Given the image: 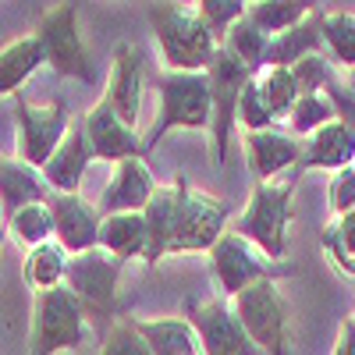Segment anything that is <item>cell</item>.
I'll return each mask as SVG.
<instances>
[{"label": "cell", "instance_id": "1", "mask_svg": "<svg viewBox=\"0 0 355 355\" xmlns=\"http://www.w3.org/2000/svg\"><path fill=\"white\" fill-rule=\"evenodd\" d=\"M295 189H299V171L288 182H252V196L242 217L231 224L234 234L249 239L274 263H281L288 252V227L295 220Z\"/></svg>", "mask_w": 355, "mask_h": 355}, {"label": "cell", "instance_id": "2", "mask_svg": "<svg viewBox=\"0 0 355 355\" xmlns=\"http://www.w3.org/2000/svg\"><path fill=\"white\" fill-rule=\"evenodd\" d=\"M157 89H160V107L150 135H146V153L171 132H210L214 93L206 71H164Z\"/></svg>", "mask_w": 355, "mask_h": 355}, {"label": "cell", "instance_id": "3", "mask_svg": "<svg viewBox=\"0 0 355 355\" xmlns=\"http://www.w3.org/2000/svg\"><path fill=\"white\" fill-rule=\"evenodd\" d=\"M150 25L160 43V57L167 71H206L220 40L206 28L196 4H153Z\"/></svg>", "mask_w": 355, "mask_h": 355}, {"label": "cell", "instance_id": "4", "mask_svg": "<svg viewBox=\"0 0 355 355\" xmlns=\"http://www.w3.org/2000/svg\"><path fill=\"white\" fill-rule=\"evenodd\" d=\"M89 338H93V316L64 284L36 295L28 355H57L68 348H82Z\"/></svg>", "mask_w": 355, "mask_h": 355}, {"label": "cell", "instance_id": "5", "mask_svg": "<svg viewBox=\"0 0 355 355\" xmlns=\"http://www.w3.org/2000/svg\"><path fill=\"white\" fill-rule=\"evenodd\" d=\"M206 256H210V274H214L220 299H234V295H242L245 288H252L259 281H277V277L295 274L291 263H274L270 256H263L249 239L234 234L231 227L220 234V242Z\"/></svg>", "mask_w": 355, "mask_h": 355}, {"label": "cell", "instance_id": "6", "mask_svg": "<svg viewBox=\"0 0 355 355\" xmlns=\"http://www.w3.org/2000/svg\"><path fill=\"white\" fill-rule=\"evenodd\" d=\"M210 93H214V121H210V164L217 171H224L227 164V142H231V128L239 121V100H242V89L259 75L252 68H245L239 57H234L224 43L217 46L210 68Z\"/></svg>", "mask_w": 355, "mask_h": 355}, {"label": "cell", "instance_id": "7", "mask_svg": "<svg viewBox=\"0 0 355 355\" xmlns=\"http://www.w3.org/2000/svg\"><path fill=\"white\" fill-rule=\"evenodd\" d=\"M231 309L263 355H288V302L277 281H259L231 299Z\"/></svg>", "mask_w": 355, "mask_h": 355}, {"label": "cell", "instance_id": "8", "mask_svg": "<svg viewBox=\"0 0 355 355\" xmlns=\"http://www.w3.org/2000/svg\"><path fill=\"white\" fill-rule=\"evenodd\" d=\"M68 128H71V117L61 100L36 107V103L15 96V153L28 167L43 171L46 160L57 153V146L64 142Z\"/></svg>", "mask_w": 355, "mask_h": 355}, {"label": "cell", "instance_id": "9", "mask_svg": "<svg viewBox=\"0 0 355 355\" xmlns=\"http://www.w3.org/2000/svg\"><path fill=\"white\" fill-rule=\"evenodd\" d=\"M125 263L110 256L107 249H89L82 256L68 259V274H64V288L89 309L93 323L114 316L117 309V281H121Z\"/></svg>", "mask_w": 355, "mask_h": 355}, {"label": "cell", "instance_id": "10", "mask_svg": "<svg viewBox=\"0 0 355 355\" xmlns=\"http://www.w3.org/2000/svg\"><path fill=\"white\" fill-rule=\"evenodd\" d=\"M36 40L43 46V57L50 71H57L61 78H78V82H93V61L85 53L82 33H78V8L75 4H57L43 15Z\"/></svg>", "mask_w": 355, "mask_h": 355}, {"label": "cell", "instance_id": "11", "mask_svg": "<svg viewBox=\"0 0 355 355\" xmlns=\"http://www.w3.org/2000/svg\"><path fill=\"white\" fill-rule=\"evenodd\" d=\"M185 320L192 323L202 355H263L239 323L234 309L227 306V299H220V295H214V299H189Z\"/></svg>", "mask_w": 355, "mask_h": 355}, {"label": "cell", "instance_id": "12", "mask_svg": "<svg viewBox=\"0 0 355 355\" xmlns=\"http://www.w3.org/2000/svg\"><path fill=\"white\" fill-rule=\"evenodd\" d=\"M224 231H227V202L185 185L182 210H178V224H174V239H171V252L167 256L210 252L220 242Z\"/></svg>", "mask_w": 355, "mask_h": 355}, {"label": "cell", "instance_id": "13", "mask_svg": "<svg viewBox=\"0 0 355 355\" xmlns=\"http://www.w3.org/2000/svg\"><path fill=\"white\" fill-rule=\"evenodd\" d=\"M50 214H53V242L68 256H82L89 249H100V224L103 214L93 202H85L78 192H50Z\"/></svg>", "mask_w": 355, "mask_h": 355}, {"label": "cell", "instance_id": "14", "mask_svg": "<svg viewBox=\"0 0 355 355\" xmlns=\"http://www.w3.org/2000/svg\"><path fill=\"white\" fill-rule=\"evenodd\" d=\"M89 146H93V157L103 164H121V160H146V139L135 135V128H128L117 110L107 103V96L82 117Z\"/></svg>", "mask_w": 355, "mask_h": 355}, {"label": "cell", "instance_id": "15", "mask_svg": "<svg viewBox=\"0 0 355 355\" xmlns=\"http://www.w3.org/2000/svg\"><path fill=\"white\" fill-rule=\"evenodd\" d=\"M142 89H146V61L135 43H117L114 46V64L107 82V103L117 110V117L135 128L142 114Z\"/></svg>", "mask_w": 355, "mask_h": 355}, {"label": "cell", "instance_id": "16", "mask_svg": "<svg viewBox=\"0 0 355 355\" xmlns=\"http://www.w3.org/2000/svg\"><path fill=\"white\" fill-rule=\"evenodd\" d=\"M157 189L160 185L150 174V167H146V160H121V164H114V174H110L100 202H96V210L103 217H110V214H142Z\"/></svg>", "mask_w": 355, "mask_h": 355}, {"label": "cell", "instance_id": "17", "mask_svg": "<svg viewBox=\"0 0 355 355\" xmlns=\"http://www.w3.org/2000/svg\"><path fill=\"white\" fill-rule=\"evenodd\" d=\"M93 160H96V157H93V146H89L85 125H82V121H71L64 142L57 146V153H53V157L46 160V167H43L46 189H50V192H64V196L78 192L82 178H85V171H89V164H93Z\"/></svg>", "mask_w": 355, "mask_h": 355}, {"label": "cell", "instance_id": "18", "mask_svg": "<svg viewBox=\"0 0 355 355\" xmlns=\"http://www.w3.org/2000/svg\"><path fill=\"white\" fill-rule=\"evenodd\" d=\"M189 178L178 174L171 185H160L150 199V206L142 210L146 227H150V249H146V266H157L167 252H171V239H174V224H178V210H182V196H185Z\"/></svg>", "mask_w": 355, "mask_h": 355}, {"label": "cell", "instance_id": "19", "mask_svg": "<svg viewBox=\"0 0 355 355\" xmlns=\"http://www.w3.org/2000/svg\"><path fill=\"white\" fill-rule=\"evenodd\" d=\"M355 164V128L341 125V121H331L323 125L320 132H313L306 142H302V160L295 171H345Z\"/></svg>", "mask_w": 355, "mask_h": 355}, {"label": "cell", "instance_id": "20", "mask_svg": "<svg viewBox=\"0 0 355 355\" xmlns=\"http://www.w3.org/2000/svg\"><path fill=\"white\" fill-rule=\"evenodd\" d=\"M245 160L252 167V182H270L274 174L299 167L302 146L295 142L291 132H245Z\"/></svg>", "mask_w": 355, "mask_h": 355}, {"label": "cell", "instance_id": "21", "mask_svg": "<svg viewBox=\"0 0 355 355\" xmlns=\"http://www.w3.org/2000/svg\"><path fill=\"white\" fill-rule=\"evenodd\" d=\"M323 8H313L306 15V21H299L288 33L270 40V50H266V64L263 68H295L302 57H313L323 50Z\"/></svg>", "mask_w": 355, "mask_h": 355}, {"label": "cell", "instance_id": "22", "mask_svg": "<svg viewBox=\"0 0 355 355\" xmlns=\"http://www.w3.org/2000/svg\"><path fill=\"white\" fill-rule=\"evenodd\" d=\"M50 189L43 182V171L28 167L18 157H0V210L8 217L18 214L28 202H46Z\"/></svg>", "mask_w": 355, "mask_h": 355}, {"label": "cell", "instance_id": "23", "mask_svg": "<svg viewBox=\"0 0 355 355\" xmlns=\"http://www.w3.org/2000/svg\"><path fill=\"white\" fill-rule=\"evenodd\" d=\"M135 334L150 345L153 355H202L199 338L185 316H164V320H128Z\"/></svg>", "mask_w": 355, "mask_h": 355}, {"label": "cell", "instance_id": "24", "mask_svg": "<svg viewBox=\"0 0 355 355\" xmlns=\"http://www.w3.org/2000/svg\"><path fill=\"white\" fill-rule=\"evenodd\" d=\"M100 249H107L121 263L146 259V249H150V227H146V217L142 214H110V217H103Z\"/></svg>", "mask_w": 355, "mask_h": 355}, {"label": "cell", "instance_id": "25", "mask_svg": "<svg viewBox=\"0 0 355 355\" xmlns=\"http://www.w3.org/2000/svg\"><path fill=\"white\" fill-rule=\"evenodd\" d=\"M46 64L43 46L33 36H18L0 50V96H18V89L36 75V68Z\"/></svg>", "mask_w": 355, "mask_h": 355}, {"label": "cell", "instance_id": "26", "mask_svg": "<svg viewBox=\"0 0 355 355\" xmlns=\"http://www.w3.org/2000/svg\"><path fill=\"white\" fill-rule=\"evenodd\" d=\"M68 259H71V256L57 245V242H43V245H36V249H28V256H25V263H21V277H25V284L33 288L36 295L53 291V288L64 284Z\"/></svg>", "mask_w": 355, "mask_h": 355}, {"label": "cell", "instance_id": "27", "mask_svg": "<svg viewBox=\"0 0 355 355\" xmlns=\"http://www.w3.org/2000/svg\"><path fill=\"white\" fill-rule=\"evenodd\" d=\"M316 4H302V0H259V4H249V21L259 25L266 36H281L288 28H295L299 21H306V15Z\"/></svg>", "mask_w": 355, "mask_h": 355}, {"label": "cell", "instance_id": "28", "mask_svg": "<svg viewBox=\"0 0 355 355\" xmlns=\"http://www.w3.org/2000/svg\"><path fill=\"white\" fill-rule=\"evenodd\" d=\"M8 234L18 245L36 249L43 242H53V214H50V202H28L21 206L18 214L8 217Z\"/></svg>", "mask_w": 355, "mask_h": 355}, {"label": "cell", "instance_id": "29", "mask_svg": "<svg viewBox=\"0 0 355 355\" xmlns=\"http://www.w3.org/2000/svg\"><path fill=\"white\" fill-rule=\"evenodd\" d=\"M320 245L327 252L331 266H338L341 274L355 277V210L345 217H334L327 227L320 231Z\"/></svg>", "mask_w": 355, "mask_h": 355}, {"label": "cell", "instance_id": "30", "mask_svg": "<svg viewBox=\"0 0 355 355\" xmlns=\"http://www.w3.org/2000/svg\"><path fill=\"white\" fill-rule=\"evenodd\" d=\"M224 46H227L234 57H239L245 68L263 71V64H266V50H270V36H266L259 25H252L249 15H245L242 21H234V25L227 28Z\"/></svg>", "mask_w": 355, "mask_h": 355}, {"label": "cell", "instance_id": "31", "mask_svg": "<svg viewBox=\"0 0 355 355\" xmlns=\"http://www.w3.org/2000/svg\"><path fill=\"white\" fill-rule=\"evenodd\" d=\"M256 85H259V96L266 100V107H270V114L277 117V121H288L291 107L302 96L299 85H295L291 68H263L256 75Z\"/></svg>", "mask_w": 355, "mask_h": 355}, {"label": "cell", "instance_id": "32", "mask_svg": "<svg viewBox=\"0 0 355 355\" xmlns=\"http://www.w3.org/2000/svg\"><path fill=\"white\" fill-rule=\"evenodd\" d=\"M323 50L341 68H355V15L327 11L323 15Z\"/></svg>", "mask_w": 355, "mask_h": 355}, {"label": "cell", "instance_id": "33", "mask_svg": "<svg viewBox=\"0 0 355 355\" xmlns=\"http://www.w3.org/2000/svg\"><path fill=\"white\" fill-rule=\"evenodd\" d=\"M331 121H338L334 110H331V103L323 100V93H313V96H299V103L291 107V114H288V132L309 139L313 132H320L323 125H331Z\"/></svg>", "mask_w": 355, "mask_h": 355}, {"label": "cell", "instance_id": "34", "mask_svg": "<svg viewBox=\"0 0 355 355\" xmlns=\"http://www.w3.org/2000/svg\"><path fill=\"white\" fill-rule=\"evenodd\" d=\"M196 11H199V18L206 21V28H210V33L224 43L227 28L249 15V4H245V0H199Z\"/></svg>", "mask_w": 355, "mask_h": 355}, {"label": "cell", "instance_id": "35", "mask_svg": "<svg viewBox=\"0 0 355 355\" xmlns=\"http://www.w3.org/2000/svg\"><path fill=\"white\" fill-rule=\"evenodd\" d=\"M239 121L245 132H270L277 117L270 114V107H266V100L259 96V85L256 78L242 89V100H239Z\"/></svg>", "mask_w": 355, "mask_h": 355}, {"label": "cell", "instance_id": "36", "mask_svg": "<svg viewBox=\"0 0 355 355\" xmlns=\"http://www.w3.org/2000/svg\"><path fill=\"white\" fill-rule=\"evenodd\" d=\"M291 75H295V85H299V93H302V96H313V93H323V85L331 82L334 64H331V57L313 53V57H302V61L291 68Z\"/></svg>", "mask_w": 355, "mask_h": 355}, {"label": "cell", "instance_id": "37", "mask_svg": "<svg viewBox=\"0 0 355 355\" xmlns=\"http://www.w3.org/2000/svg\"><path fill=\"white\" fill-rule=\"evenodd\" d=\"M323 100L331 103V110H334V117L341 125H348V128H355V89L348 85V78L345 75H331V82L323 85Z\"/></svg>", "mask_w": 355, "mask_h": 355}, {"label": "cell", "instance_id": "38", "mask_svg": "<svg viewBox=\"0 0 355 355\" xmlns=\"http://www.w3.org/2000/svg\"><path fill=\"white\" fill-rule=\"evenodd\" d=\"M327 202H331V214L345 217L355 210V164L331 174V185H327Z\"/></svg>", "mask_w": 355, "mask_h": 355}, {"label": "cell", "instance_id": "39", "mask_svg": "<svg viewBox=\"0 0 355 355\" xmlns=\"http://www.w3.org/2000/svg\"><path fill=\"white\" fill-rule=\"evenodd\" d=\"M100 355H153V352H150V345L135 334L132 323H117V327L103 338Z\"/></svg>", "mask_w": 355, "mask_h": 355}, {"label": "cell", "instance_id": "40", "mask_svg": "<svg viewBox=\"0 0 355 355\" xmlns=\"http://www.w3.org/2000/svg\"><path fill=\"white\" fill-rule=\"evenodd\" d=\"M334 355H355V316L341 323V334L334 341Z\"/></svg>", "mask_w": 355, "mask_h": 355}, {"label": "cell", "instance_id": "41", "mask_svg": "<svg viewBox=\"0 0 355 355\" xmlns=\"http://www.w3.org/2000/svg\"><path fill=\"white\" fill-rule=\"evenodd\" d=\"M345 78H348V85L355 89V68H348V75H345Z\"/></svg>", "mask_w": 355, "mask_h": 355}, {"label": "cell", "instance_id": "42", "mask_svg": "<svg viewBox=\"0 0 355 355\" xmlns=\"http://www.w3.org/2000/svg\"><path fill=\"white\" fill-rule=\"evenodd\" d=\"M4 234H8V231H4V227H0V252H4Z\"/></svg>", "mask_w": 355, "mask_h": 355}, {"label": "cell", "instance_id": "43", "mask_svg": "<svg viewBox=\"0 0 355 355\" xmlns=\"http://www.w3.org/2000/svg\"><path fill=\"white\" fill-rule=\"evenodd\" d=\"M0 214H4V210H0Z\"/></svg>", "mask_w": 355, "mask_h": 355}]
</instances>
